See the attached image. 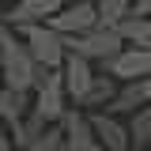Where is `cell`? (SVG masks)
Returning <instances> with one entry per match:
<instances>
[{
    "label": "cell",
    "instance_id": "1",
    "mask_svg": "<svg viewBox=\"0 0 151 151\" xmlns=\"http://www.w3.org/2000/svg\"><path fill=\"white\" fill-rule=\"evenodd\" d=\"M34 79H38V64L27 42L12 27H0V83L12 91H34Z\"/></svg>",
    "mask_w": 151,
    "mask_h": 151
},
{
    "label": "cell",
    "instance_id": "2",
    "mask_svg": "<svg viewBox=\"0 0 151 151\" xmlns=\"http://www.w3.org/2000/svg\"><path fill=\"white\" fill-rule=\"evenodd\" d=\"M34 102L30 110L45 121V125H60V117L68 113V91H64V79L60 72L53 68H38V79H34Z\"/></svg>",
    "mask_w": 151,
    "mask_h": 151
},
{
    "label": "cell",
    "instance_id": "3",
    "mask_svg": "<svg viewBox=\"0 0 151 151\" xmlns=\"http://www.w3.org/2000/svg\"><path fill=\"white\" fill-rule=\"evenodd\" d=\"M15 34L27 42V49H30V57H34L38 68H53V72H60V64H64V57H68V45H64V38L57 34L49 23L19 27Z\"/></svg>",
    "mask_w": 151,
    "mask_h": 151
},
{
    "label": "cell",
    "instance_id": "4",
    "mask_svg": "<svg viewBox=\"0 0 151 151\" xmlns=\"http://www.w3.org/2000/svg\"><path fill=\"white\" fill-rule=\"evenodd\" d=\"M64 45H68V53H79L87 57L91 64H106L110 57H117L125 49V42L117 34V27H94L87 34H76V38H64Z\"/></svg>",
    "mask_w": 151,
    "mask_h": 151
},
{
    "label": "cell",
    "instance_id": "5",
    "mask_svg": "<svg viewBox=\"0 0 151 151\" xmlns=\"http://www.w3.org/2000/svg\"><path fill=\"white\" fill-rule=\"evenodd\" d=\"M60 151H102V144L94 140L91 117L79 106H68V113L60 117Z\"/></svg>",
    "mask_w": 151,
    "mask_h": 151
},
{
    "label": "cell",
    "instance_id": "6",
    "mask_svg": "<svg viewBox=\"0 0 151 151\" xmlns=\"http://www.w3.org/2000/svg\"><path fill=\"white\" fill-rule=\"evenodd\" d=\"M49 27H53L60 38H76V34H87L94 27H102V23H98L94 0H79V4H64V8L49 19Z\"/></svg>",
    "mask_w": 151,
    "mask_h": 151
},
{
    "label": "cell",
    "instance_id": "7",
    "mask_svg": "<svg viewBox=\"0 0 151 151\" xmlns=\"http://www.w3.org/2000/svg\"><path fill=\"white\" fill-rule=\"evenodd\" d=\"M102 72L113 76L117 83H132V79H147L151 76V49H136V45H125L117 57H110L102 64Z\"/></svg>",
    "mask_w": 151,
    "mask_h": 151
},
{
    "label": "cell",
    "instance_id": "8",
    "mask_svg": "<svg viewBox=\"0 0 151 151\" xmlns=\"http://www.w3.org/2000/svg\"><path fill=\"white\" fill-rule=\"evenodd\" d=\"M91 117V129H94V140L102 144V151H129L132 140H129V125L121 121V117H113L106 110H94L87 113Z\"/></svg>",
    "mask_w": 151,
    "mask_h": 151
},
{
    "label": "cell",
    "instance_id": "9",
    "mask_svg": "<svg viewBox=\"0 0 151 151\" xmlns=\"http://www.w3.org/2000/svg\"><path fill=\"white\" fill-rule=\"evenodd\" d=\"M94 64L87 60V57H79V53H68L64 57V64H60V79H64V91H68V98L72 102H79L83 94H87V87L94 83Z\"/></svg>",
    "mask_w": 151,
    "mask_h": 151
},
{
    "label": "cell",
    "instance_id": "10",
    "mask_svg": "<svg viewBox=\"0 0 151 151\" xmlns=\"http://www.w3.org/2000/svg\"><path fill=\"white\" fill-rule=\"evenodd\" d=\"M64 4L60 0H15L12 4V12H8V27H34V23H49V19L60 12Z\"/></svg>",
    "mask_w": 151,
    "mask_h": 151
},
{
    "label": "cell",
    "instance_id": "11",
    "mask_svg": "<svg viewBox=\"0 0 151 151\" xmlns=\"http://www.w3.org/2000/svg\"><path fill=\"white\" fill-rule=\"evenodd\" d=\"M30 102H34V94L30 91H12V87H4L0 83V125H19L27 113H30Z\"/></svg>",
    "mask_w": 151,
    "mask_h": 151
},
{
    "label": "cell",
    "instance_id": "12",
    "mask_svg": "<svg viewBox=\"0 0 151 151\" xmlns=\"http://www.w3.org/2000/svg\"><path fill=\"white\" fill-rule=\"evenodd\" d=\"M117 87H121V83H117L113 76L98 72V76H94V83L87 87V94H83V98H79L76 106H79L83 113H94V110H106V106L113 102V94H117Z\"/></svg>",
    "mask_w": 151,
    "mask_h": 151
},
{
    "label": "cell",
    "instance_id": "13",
    "mask_svg": "<svg viewBox=\"0 0 151 151\" xmlns=\"http://www.w3.org/2000/svg\"><path fill=\"white\" fill-rule=\"evenodd\" d=\"M140 106H147V98H144L140 79H132V83H121V87H117V94H113V102L106 106V113H113V117H125V113H136Z\"/></svg>",
    "mask_w": 151,
    "mask_h": 151
},
{
    "label": "cell",
    "instance_id": "14",
    "mask_svg": "<svg viewBox=\"0 0 151 151\" xmlns=\"http://www.w3.org/2000/svg\"><path fill=\"white\" fill-rule=\"evenodd\" d=\"M117 34L125 45H136V49H151V15H129L117 23Z\"/></svg>",
    "mask_w": 151,
    "mask_h": 151
},
{
    "label": "cell",
    "instance_id": "15",
    "mask_svg": "<svg viewBox=\"0 0 151 151\" xmlns=\"http://www.w3.org/2000/svg\"><path fill=\"white\" fill-rule=\"evenodd\" d=\"M49 129H53V125H45V121H42V117L30 110L27 117H23V121H19V125H12L8 132H12V140H15V151H23V147H30L34 140H42V136H45Z\"/></svg>",
    "mask_w": 151,
    "mask_h": 151
},
{
    "label": "cell",
    "instance_id": "16",
    "mask_svg": "<svg viewBox=\"0 0 151 151\" xmlns=\"http://www.w3.org/2000/svg\"><path fill=\"white\" fill-rule=\"evenodd\" d=\"M129 140H132V147L129 151H144L151 147V106H140L136 113H129Z\"/></svg>",
    "mask_w": 151,
    "mask_h": 151
},
{
    "label": "cell",
    "instance_id": "17",
    "mask_svg": "<svg viewBox=\"0 0 151 151\" xmlns=\"http://www.w3.org/2000/svg\"><path fill=\"white\" fill-rule=\"evenodd\" d=\"M132 4H136V0H94V8H98V23H102V27H117L121 19L132 15Z\"/></svg>",
    "mask_w": 151,
    "mask_h": 151
},
{
    "label": "cell",
    "instance_id": "18",
    "mask_svg": "<svg viewBox=\"0 0 151 151\" xmlns=\"http://www.w3.org/2000/svg\"><path fill=\"white\" fill-rule=\"evenodd\" d=\"M23 151H60V125H53L42 140H34L30 147H23Z\"/></svg>",
    "mask_w": 151,
    "mask_h": 151
},
{
    "label": "cell",
    "instance_id": "19",
    "mask_svg": "<svg viewBox=\"0 0 151 151\" xmlns=\"http://www.w3.org/2000/svg\"><path fill=\"white\" fill-rule=\"evenodd\" d=\"M0 151H15V140H12L8 125H0Z\"/></svg>",
    "mask_w": 151,
    "mask_h": 151
},
{
    "label": "cell",
    "instance_id": "20",
    "mask_svg": "<svg viewBox=\"0 0 151 151\" xmlns=\"http://www.w3.org/2000/svg\"><path fill=\"white\" fill-rule=\"evenodd\" d=\"M132 15H151V0H136L132 4Z\"/></svg>",
    "mask_w": 151,
    "mask_h": 151
},
{
    "label": "cell",
    "instance_id": "21",
    "mask_svg": "<svg viewBox=\"0 0 151 151\" xmlns=\"http://www.w3.org/2000/svg\"><path fill=\"white\" fill-rule=\"evenodd\" d=\"M140 87H144V98H147V106H151V76H147V79H140Z\"/></svg>",
    "mask_w": 151,
    "mask_h": 151
},
{
    "label": "cell",
    "instance_id": "22",
    "mask_svg": "<svg viewBox=\"0 0 151 151\" xmlns=\"http://www.w3.org/2000/svg\"><path fill=\"white\" fill-rule=\"evenodd\" d=\"M60 4H79V0H60Z\"/></svg>",
    "mask_w": 151,
    "mask_h": 151
},
{
    "label": "cell",
    "instance_id": "23",
    "mask_svg": "<svg viewBox=\"0 0 151 151\" xmlns=\"http://www.w3.org/2000/svg\"><path fill=\"white\" fill-rule=\"evenodd\" d=\"M0 4H4V0H0ZM8 4H15V0H8Z\"/></svg>",
    "mask_w": 151,
    "mask_h": 151
},
{
    "label": "cell",
    "instance_id": "24",
    "mask_svg": "<svg viewBox=\"0 0 151 151\" xmlns=\"http://www.w3.org/2000/svg\"><path fill=\"white\" fill-rule=\"evenodd\" d=\"M144 151H151V147H144Z\"/></svg>",
    "mask_w": 151,
    "mask_h": 151
},
{
    "label": "cell",
    "instance_id": "25",
    "mask_svg": "<svg viewBox=\"0 0 151 151\" xmlns=\"http://www.w3.org/2000/svg\"><path fill=\"white\" fill-rule=\"evenodd\" d=\"M0 15H4V12H0Z\"/></svg>",
    "mask_w": 151,
    "mask_h": 151
}]
</instances>
